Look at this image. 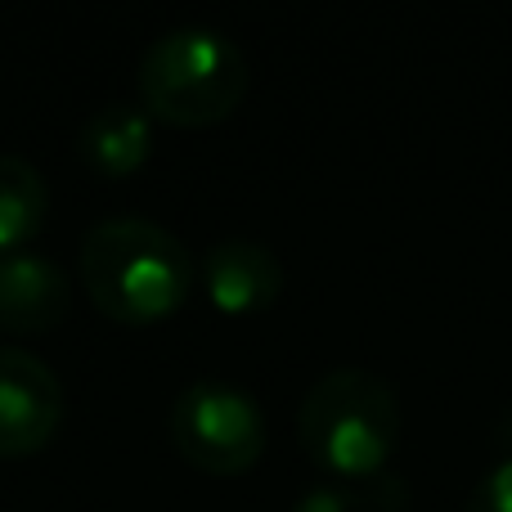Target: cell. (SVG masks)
I'll return each instance as SVG.
<instances>
[{
    "mask_svg": "<svg viewBox=\"0 0 512 512\" xmlns=\"http://www.w3.org/2000/svg\"><path fill=\"white\" fill-rule=\"evenodd\" d=\"M463 512H512V459H499L495 468L472 486Z\"/></svg>",
    "mask_w": 512,
    "mask_h": 512,
    "instance_id": "11",
    "label": "cell"
},
{
    "mask_svg": "<svg viewBox=\"0 0 512 512\" xmlns=\"http://www.w3.org/2000/svg\"><path fill=\"white\" fill-rule=\"evenodd\" d=\"M63 418V382L27 346H0V454H32Z\"/></svg>",
    "mask_w": 512,
    "mask_h": 512,
    "instance_id": "5",
    "label": "cell"
},
{
    "mask_svg": "<svg viewBox=\"0 0 512 512\" xmlns=\"http://www.w3.org/2000/svg\"><path fill=\"white\" fill-rule=\"evenodd\" d=\"M171 441L203 472H248L265 450V409L239 382L198 378L171 400Z\"/></svg>",
    "mask_w": 512,
    "mask_h": 512,
    "instance_id": "4",
    "label": "cell"
},
{
    "mask_svg": "<svg viewBox=\"0 0 512 512\" xmlns=\"http://www.w3.org/2000/svg\"><path fill=\"white\" fill-rule=\"evenodd\" d=\"M72 306L68 274L45 252L18 248L0 252V328L14 333H45Z\"/></svg>",
    "mask_w": 512,
    "mask_h": 512,
    "instance_id": "6",
    "label": "cell"
},
{
    "mask_svg": "<svg viewBox=\"0 0 512 512\" xmlns=\"http://www.w3.org/2000/svg\"><path fill=\"white\" fill-rule=\"evenodd\" d=\"M135 77L153 117L176 126H207L239 108L252 86V63L230 32L207 23H180L144 45Z\"/></svg>",
    "mask_w": 512,
    "mask_h": 512,
    "instance_id": "2",
    "label": "cell"
},
{
    "mask_svg": "<svg viewBox=\"0 0 512 512\" xmlns=\"http://www.w3.org/2000/svg\"><path fill=\"white\" fill-rule=\"evenodd\" d=\"M81 283L117 324H153L185 306L194 256L149 216H108L81 239Z\"/></svg>",
    "mask_w": 512,
    "mask_h": 512,
    "instance_id": "1",
    "label": "cell"
},
{
    "mask_svg": "<svg viewBox=\"0 0 512 512\" xmlns=\"http://www.w3.org/2000/svg\"><path fill=\"white\" fill-rule=\"evenodd\" d=\"M50 212V185L41 167H32L18 153H0V252L27 248Z\"/></svg>",
    "mask_w": 512,
    "mask_h": 512,
    "instance_id": "9",
    "label": "cell"
},
{
    "mask_svg": "<svg viewBox=\"0 0 512 512\" xmlns=\"http://www.w3.org/2000/svg\"><path fill=\"white\" fill-rule=\"evenodd\" d=\"M292 512H373L369 490H351L342 481H324V486H310L297 495Z\"/></svg>",
    "mask_w": 512,
    "mask_h": 512,
    "instance_id": "10",
    "label": "cell"
},
{
    "mask_svg": "<svg viewBox=\"0 0 512 512\" xmlns=\"http://www.w3.org/2000/svg\"><path fill=\"white\" fill-rule=\"evenodd\" d=\"M203 288L216 310L248 315L279 297L283 261L256 239H221L203 256Z\"/></svg>",
    "mask_w": 512,
    "mask_h": 512,
    "instance_id": "7",
    "label": "cell"
},
{
    "mask_svg": "<svg viewBox=\"0 0 512 512\" xmlns=\"http://www.w3.org/2000/svg\"><path fill=\"white\" fill-rule=\"evenodd\" d=\"M77 149L99 176H131L153 149V113L140 104H113L95 108L77 135Z\"/></svg>",
    "mask_w": 512,
    "mask_h": 512,
    "instance_id": "8",
    "label": "cell"
},
{
    "mask_svg": "<svg viewBox=\"0 0 512 512\" xmlns=\"http://www.w3.org/2000/svg\"><path fill=\"white\" fill-rule=\"evenodd\" d=\"M297 436L319 468L337 477H378L400 441V400L373 369H328L301 396Z\"/></svg>",
    "mask_w": 512,
    "mask_h": 512,
    "instance_id": "3",
    "label": "cell"
}]
</instances>
